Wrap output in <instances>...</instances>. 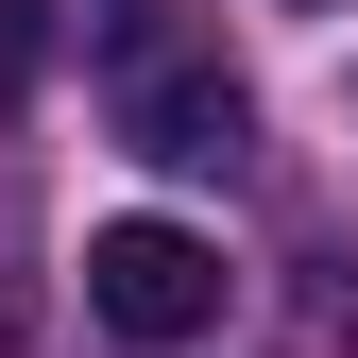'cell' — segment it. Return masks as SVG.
I'll list each match as a JSON object with an SVG mask.
<instances>
[{
    "label": "cell",
    "instance_id": "2",
    "mask_svg": "<svg viewBox=\"0 0 358 358\" xmlns=\"http://www.w3.org/2000/svg\"><path fill=\"white\" fill-rule=\"evenodd\" d=\"M222 239H188V222H103L85 239V307H103L120 341H205L222 324Z\"/></svg>",
    "mask_w": 358,
    "mask_h": 358
},
{
    "label": "cell",
    "instance_id": "1",
    "mask_svg": "<svg viewBox=\"0 0 358 358\" xmlns=\"http://www.w3.org/2000/svg\"><path fill=\"white\" fill-rule=\"evenodd\" d=\"M103 103H120V137H137L154 171H239V154H256V85L222 69V34L188 17V0H120Z\"/></svg>",
    "mask_w": 358,
    "mask_h": 358
},
{
    "label": "cell",
    "instance_id": "3",
    "mask_svg": "<svg viewBox=\"0 0 358 358\" xmlns=\"http://www.w3.org/2000/svg\"><path fill=\"white\" fill-rule=\"evenodd\" d=\"M34 52H52V17H34V0H0V120L34 103Z\"/></svg>",
    "mask_w": 358,
    "mask_h": 358
}]
</instances>
